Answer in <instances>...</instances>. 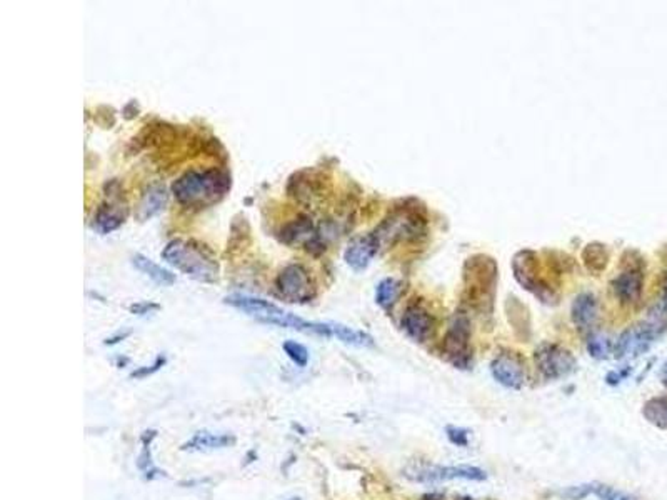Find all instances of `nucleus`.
<instances>
[{
	"label": "nucleus",
	"mask_w": 667,
	"mask_h": 500,
	"mask_svg": "<svg viewBox=\"0 0 667 500\" xmlns=\"http://www.w3.org/2000/svg\"><path fill=\"white\" fill-rule=\"evenodd\" d=\"M165 362H167V358H165L164 356L162 357H157L155 358V362L152 365H149V367H140L139 370H135V372H132L130 377L132 379H144V377H149V375H152L155 374V372L162 369V367L165 365Z\"/></svg>",
	"instance_id": "nucleus-31"
},
{
	"label": "nucleus",
	"mask_w": 667,
	"mask_h": 500,
	"mask_svg": "<svg viewBox=\"0 0 667 500\" xmlns=\"http://www.w3.org/2000/svg\"><path fill=\"white\" fill-rule=\"evenodd\" d=\"M288 500H301L299 497H296V499H288Z\"/></svg>",
	"instance_id": "nucleus-37"
},
{
	"label": "nucleus",
	"mask_w": 667,
	"mask_h": 500,
	"mask_svg": "<svg viewBox=\"0 0 667 500\" xmlns=\"http://www.w3.org/2000/svg\"><path fill=\"white\" fill-rule=\"evenodd\" d=\"M277 294L292 304H306L314 299L315 287L309 272L301 263H291L279 272L276 279Z\"/></svg>",
	"instance_id": "nucleus-5"
},
{
	"label": "nucleus",
	"mask_w": 667,
	"mask_h": 500,
	"mask_svg": "<svg viewBox=\"0 0 667 500\" xmlns=\"http://www.w3.org/2000/svg\"><path fill=\"white\" fill-rule=\"evenodd\" d=\"M446 433H447L449 441H451L454 445H457V447H467V445H469V433H467L466 428L449 426L446 428Z\"/></svg>",
	"instance_id": "nucleus-30"
},
{
	"label": "nucleus",
	"mask_w": 667,
	"mask_h": 500,
	"mask_svg": "<svg viewBox=\"0 0 667 500\" xmlns=\"http://www.w3.org/2000/svg\"><path fill=\"white\" fill-rule=\"evenodd\" d=\"M583 258L585 261V263H588V267L590 268V271L599 272V271H602L605 266H607L609 256H607V250H605L602 245L593 244V245H588V247H585L584 254H583Z\"/></svg>",
	"instance_id": "nucleus-25"
},
{
	"label": "nucleus",
	"mask_w": 667,
	"mask_h": 500,
	"mask_svg": "<svg viewBox=\"0 0 667 500\" xmlns=\"http://www.w3.org/2000/svg\"><path fill=\"white\" fill-rule=\"evenodd\" d=\"M593 494L599 500H634L629 494H624L621 490L604 484H593Z\"/></svg>",
	"instance_id": "nucleus-28"
},
{
	"label": "nucleus",
	"mask_w": 667,
	"mask_h": 500,
	"mask_svg": "<svg viewBox=\"0 0 667 500\" xmlns=\"http://www.w3.org/2000/svg\"><path fill=\"white\" fill-rule=\"evenodd\" d=\"M279 239L287 245L304 244L306 249H314L317 240V230L314 227V222L307 215L297 217L294 222L287 224L286 227L281 230Z\"/></svg>",
	"instance_id": "nucleus-16"
},
{
	"label": "nucleus",
	"mask_w": 667,
	"mask_h": 500,
	"mask_svg": "<svg viewBox=\"0 0 667 500\" xmlns=\"http://www.w3.org/2000/svg\"><path fill=\"white\" fill-rule=\"evenodd\" d=\"M469 341H471V324L467 315L457 312L452 322L449 324L446 339H444V352L446 357L456 367L466 369L469 365Z\"/></svg>",
	"instance_id": "nucleus-8"
},
{
	"label": "nucleus",
	"mask_w": 667,
	"mask_h": 500,
	"mask_svg": "<svg viewBox=\"0 0 667 500\" xmlns=\"http://www.w3.org/2000/svg\"><path fill=\"white\" fill-rule=\"evenodd\" d=\"M132 263H134V267L137 268V271L145 273V275H147L154 284L162 285V287H169V285L176 284V275H174L170 271H167V268H164L162 266H159V263L150 261L149 257L137 254V256L132 257Z\"/></svg>",
	"instance_id": "nucleus-20"
},
{
	"label": "nucleus",
	"mask_w": 667,
	"mask_h": 500,
	"mask_svg": "<svg viewBox=\"0 0 667 500\" xmlns=\"http://www.w3.org/2000/svg\"><path fill=\"white\" fill-rule=\"evenodd\" d=\"M612 289L621 304H636L644 289V273L639 267H629L612 280Z\"/></svg>",
	"instance_id": "nucleus-14"
},
{
	"label": "nucleus",
	"mask_w": 667,
	"mask_h": 500,
	"mask_svg": "<svg viewBox=\"0 0 667 500\" xmlns=\"http://www.w3.org/2000/svg\"><path fill=\"white\" fill-rule=\"evenodd\" d=\"M424 229L425 224L422 217L409 210H399L387 217L372 234L379 245H384L399 242V240L417 239Z\"/></svg>",
	"instance_id": "nucleus-4"
},
{
	"label": "nucleus",
	"mask_w": 667,
	"mask_h": 500,
	"mask_svg": "<svg viewBox=\"0 0 667 500\" xmlns=\"http://www.w3.org/2000/svg\"><path fill=\"white\" fill-rule=\"evenodd\" d=\"M662 380H664V384L667 385V365H666V369H664V372H662Z\"/></svg>",
	"instance_id": "nucleus-36"
},
{
	"label": "nucleus",
	"mask_w": 667,
	"mask_h": 500,
	"mask_svg": "<svg viewBox=\"0 0 667 500\" xmlns=\"http://www.w3.org/2000/svg\"><path fill=\"white\" fill-rule=\"evenodd\" d=\"M627 375H629V369H626V370H612V372H609L607 377H605V380H607L609 385H617V384H621V382L626 379Z\"/></svg>",
	"instance_id": "nucleus-33"
},
{
	"label": "nucleus",
	"mask_w": 667,
	"mask_h": 500,
	"mask_svg": "<svg viewBox=\"0 0 667 500\" xmlns=\"http://www.w3.org/2000/svg\"><path fill=\"white\" fill-rule=\"evenodd\" d=\"M167 197L169 195L164 187H159V186L149 187L144 195H142V200L139 204V219L147 220L155 214H159V212L165 207V204H167Z\"/></svg>",
	"instance_id": "nucleus-21"
},
{
	"label": "nucleus",
	"mask_w": 667,
	"mask_h": 500,
	"mask_svg": "<svg viewBox=\"0 0 667 500\" xmlns=\"http://www.w3.org/2000/svg\"><path fill=\"white\" fill-rule=\"evenodd\" d=\"M127 219V209L120 202H106L99 207L94 224L101 234H111L124 224Z\"/></svg>",
	"instance_id": "nucleus-17"
},
{
	"label": "nucleus",
	"mask_w": 667,
	"mask_h": 500,
	"mask_svg": "<svg viewBox=\"0 0 667 500\" xmlns=\"http://www.w3.org/2000/svg\"><path fill=\"white\" fill-rule=\"evenodd\" d=\"M170 191L181 205L202 209L224 199L230 191V176L219 169L187 171L174 181Z\"/></svg>",
	"instance_id": "nucleus-1"
},
{
	"label": "nucleus",
	"mask_w": 667,
	"mask_h": 500,
	"mask_svg": "<svg viewBox=\"0 0 667 500\" xmlns=\"http://www.w3.org/2000/svg\"><path fill=\"white\" fill-rule=\"evenodd\" d=\"M400 325L402 329H404V332L408 334L413 341L425 342L432 336L434 317L424 305L415 302V304L409 305V307L405 309L404 315H402Z\"/></svg>",
	"instance_id": "nucleus-13"
},
{
	"label": "nucleus",
	"mask_w": 667,
	"mask_h": 500,
	"mask_svg": "<svg viewBox=\"0 0 667 500\" xmlns=\"http://www.w3.org/2000/svg\"><path fill=\"white\" fill-rule=\"evenodd\" d=\"M225 304L262 324L299 330V332L314 334V336L320 337H334L332 322H309V320L297 317V315L287 312V310L281 309L279 305L272 304V302L259 299V297L234 294L225 297Z\"/></svg>",
	"instance_id": "nucleus-2"
},
{
	"label": "nucleus",
	"mask_w": 667,
	"mask_h": 500,
	"mask_svg": "<svg viewBox=\"0 0 667 500\" xmlns=\"http://www.w3.org/2000/svg\"><path fill=\"white\" fill-rule=\"evenodd\" d=\"M512 268L515 279H517V282L524 289L532 292L534 295L539 297L542 302H546V304H552V302L556 300V294L554 290H552V287L544 280V277L537 271L536 254L531 252V250L519 252L517 256L514 257Z\"/></svg>",
	"instance_id": "nucleus-6"
},
{
	"label": "nucleus",
	"mask_w": 667,
	"mask_h": 500,
	"mask_svg": "<svg viewBox=\"0 0 667 500\" xmlns=\"http://www.w3.org/2000/svg\"><path fill=\"white\" fill-rule=\"evenodd\" d=\"M162 258L184 275L202 284H214L219 279L217 258L204 245L192 240H170L162 250Z\"/></svg>",
	"instance_id": "nucleus-3"
},
{
	"label": "nucleus",
	"mask_w": 667,
	"mask_h": 500,
	"mask_svg": "<svg viewBox=\"0 0 667 500\" xmlns=\"http://www.w3.org/2000/svg\"><path fill=\"white\" fill-rule=\"evenodd\" d=\"M282 348H284V352H286V356L291 358L297 367H306L307 364H309V360H310L309 351H307L302 343L294 342V341H287V342H284Z\"/></svg>",
	"instance_id": "nucleus-27"
},
{
	"label": "nucleus",
	"mask_w": 667,
	"mask_h": 500,
	"mask_svg": "<svg viewBox=\"0 0 667 500\" xmlns=\"http://www.w3.org/2000/svg\"><path fill=\"white\" fill-rule=\"evenodd\" d=\"M422 500H444V495H441V494H425V495H422Z\"/></svg>",
	"instance_id": "nucleus-34"
},
{
	"label": "nucleus",
	"mask_w": 667,
	"mask_h": 500,
	"mask_svg": "<svg viewBox=\"0 0 667 500\" xmlns=\"http://www.w3.org/2000/svg\"><path fill=\"white\" fill-rule=\"evenodd\" d=\"M572 322L581 330H588L595 324L598 319V299L593 294H581L572 302Z\"/></svg>",
	"instance_id": "nucleus-19"
},
{
	"label": "nucleus",
	"mask_w": 667,
	"mask_h": 500,
	"mask_svg": "<svg viewBox=\"0 0 667 500\" xmlns=\"http://www.w3.org/2000/svg\"><path fill=\"white\" fill-rule=\"evenodd\" d=\"M612 342L609 341L607 336H602V334H594V336L589 337L588 341V352L593 356L594 358H607L609 353L612 352Z\"/></svg>",
	"instance_id": "nucleus-26"
},
{
	"label": "nucleus",
	"mask_w": 667,
	"mask_h": 500,
	"mask_svg": "<svg viewBox=\"0 0 667 500\" xmlns=\"http://www.w3.org/2000/svg\"><path fill=\"white\" fill-rule=\"evenodd\" d=\"M129 309H130V312L135 315H145V314L152 312V310H157L159 305L152 304V302H137V304H132Z\"/></svg>",
	"instance_id": "nucleus-32"
},
{
	"label": "nucleus",
	"mask_w": 667,
	"mask_h": 500,
	"mask_svg": "<svg viewBox=\"0 0 667 500\" xmlns=\"http://www.w3.org/2000/svg\"><path fill=\"white\" fill-rule=\"evenodd\" d=\"M332 332L335 339H339V341L344 343H349V346H356V347L374 346V339L369 336V334L362 332V330L351 329V327H347V325L332 322Z\"/></svg>",
	"instance_id": "nucleus-22"
},
{
	"label": "nucleus",
	"mask_w": 667,
	"mask_h": 500,
	"mask_svg": "<svg viewBox=\"0 0 667 500\" xmlns=\"http://www.w3.org/2000/svg\"><path fill=\"white\" fill-rule=\"evenodd\" d=\"M654 329L651 325H636V327L627 329L621 337L617 339L614 352L616 357H637L644 353L651 347L654 341Z\"/></svg>",
	"instance_id": "nucleus-12"
},
{
	"label": "nucleus",
	"mask_w": 667,
	"mask_h": 500,
	"mask_svg": "<svg viewBox=\"0 0 667 500\" xmlns=\"http://www.w3.org/2000/svg\"><path fill=\"white\" fill-rule=\"evenodd\" d=\"M662 307L667 310V275L664 279V294H662Z\"/></svg>",
	"instance_id": "nucleus-35"
},
{
	"label": "nucleus",
	"mask_w": 667,
	"mask_h": 500,
	"mask_svg": "<svg viewBox=\"0 0 667 500\" xmlns=\"http://www.w3.org/2000/svg\"><path fill=\"white\" fill-rule=\"evenodd\" d=\"M400 294V282L396 279H384L376 287V302L382 309H389L394 305L397 297Z\"/></svg>",
	"instance_id": "nucleus-23"
},
{
	"label": "nucleus",
	"mask_w": 667,
	"mask_h": 500,
	"mask_svg": "<svg viewBox=\"0 0 667 500\" xmlns=\"http://www.w3.org/2000/svg\"><path fill=\"white\" fill-rule=\"evenodd\" d=\"M590 494H593V484H584V485H572V487L561 490L559 497L567 499V500H584Z\"/></svg>",
	"instance_id": "nucleus-29"
},
{
	"label": "nucleus",
	"mask_w": 667,
	"mask_h": 500,
	"mask_svg": "<svg viewBox=\"0 0 667 500\" xmlns=\"http://www.w3.org/2000/svg\"><path fill=\"white\" fill-rule=\"evenodd\" d=\"M644 415L647 421L654 424L657 427L667 426V397L664 399H654L646 404Z\"/></svg>",
	"instance_id": "nucleus-24"
},
{
	"label": "nucleus",
	"mask_w": 667,
	"mask_h": 500,
	"mask_svg": "<svg viewBox=\"0 0 667 500\" xmlns=\"http://www.w3.org/2000/svg\"><path fill=\"white\" fill-rule=\"evenodd\" d=\"M235 443V437L230 433H214L201 431L194 433L191 441H187L182 445V450L187 452H206V450H217L225 449V447H232Z\"/></svg>",
	"instance_id": "nucleus-18"
},
{
	"label": "nucleus",
	"mask_w": 667,
	"mask_h": 500,
	"mask_svg": "<svg viewBox=\"0 0 667 500\" xmlns=\"http://www.w3.org/2000/svg\"><path fill=\"white\" fill-rule=\"evenodd\" d=\"M466 282L476 297H484L491 300L498 282V267L492 258L484 256H474L466 263Z\"/></svg>",
	"instance_id": "nucleus-9"
},
{
	"label": "nucleus",
	"mask_w": 667,
	"mask_h": 500,
	"mask_svg": "<svg viewBox=\"0 0 667 500\" xmlns=\"http://www.w3.org/2000/svg\"><path fill=\"white\" fill-rule=\"evenodd\" d=\"M536 365L544 379L557 380L576 369V358L567 348L556 343H541L534 353Z\"/></svg>",
	"instance_id": "nucleus-7"
},
{
	"label": "nucleus",
	"mask_w": 667,
	"mask_h": 500,
	"mask_svg": "<svg viewBox=\"0 0 667 500\" xmlns=\"http://www.w3.org/2000/svg\"><path fill=\"white\" fill-rule=\"evenodd\" d=\"M379 242L374 237V234L364 235V237L354 239L349 247L344 252V261L352 271L361 272L364 268L369 267L372 258L376 257L377 250H379Z\"/></svg>",
	"instance_id": "nucleus-15"
},
{
	"label": "nucleus",
	"mask_w": 667,
	"mask_h": 500,
	"mask_svg": "<svg viewBox=\"0 0 667 500\" xmlns=\"http://www.w3.org/2000/svg\"><path fill=\"white\" fill-rule=\"evenodd\" d=\"M409 479L417 482H437V480H486V472L479 467L472 465H452V467H415L414 470H408Z\"/></svg>",
	"instance_id": "nucleus-10"
},
{
	"label": "nucleus",
	"mask_w": 667,
	"mask_h": 500,
	"mask_svg": "<svg viewBox=\"0 0 667 500\" xmlns=\"http://www.w3.org/2000/svg\"><path fill=\"white\" fill-rule=\"evenodd\" d=\"M492 377L508 389H520L526 384V365L514 353H500L491 364Z\"/></svg>",
	"instance_id": "nucleus-11"
}]
</instances>
